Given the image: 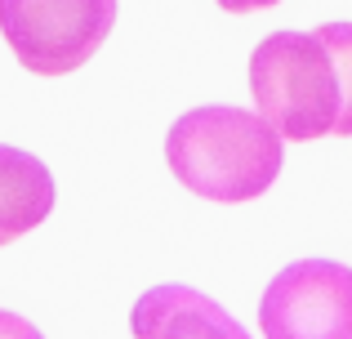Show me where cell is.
Masks as SVG:
<instances>
[{
    "label": "cell",
    "mask_w": 352,
    "mask_h": 339,
    "mask_svg": "<svg viewBox=\"0 0 352 339\" xmlns=\"http://www.w3.org/2000/svg\"><path fill=\"white\" fill-rule=\"evenodd\" d=\"M165 161L188 192L219 206L263 197L281 174V134L245 107H192L165 134Z\"/></svg>",
    "instance_id": "cell-1"
},
{
    "label": "cell",
    "mask_w": 352,
    "mask_h": 339,
    "mask_svg": "<svg viewBox=\"0 0 352 339\" xmlns=\"http://www.w3.org/2000/svg\"><path fill=\"white\" fill-rule=\"evenodd\" d=\"M250 94L254 107L281 139L308 143L339 130L344 76L321 32H272L250 54Z\"/></svg>",
    "instance_id": "cell-2"
},
{
    "label": "cell",
    "mask_w": 352,
    "mask_h": 339,
    "mask_svg": "<svg viewBox=\"0 0 352 339\" xmlns=\"http://www.w3.org/2000/svg\"><path fill=\"white\" fill-rule=\"evenodd\" d=\"M116 27V0H0V36L36 76L85 67Z\"/></svg>",
    "instance_id": "cell-3"
},
{
    "label": "cell",
    "mask_w": 352,
    "mask_h": 339,
    "mask_svg": "<svg viewBox=\"0 0 352 339\" xmlns=\"http://www.w3.org/2000/svg\"><path fill=\"white\" fill-rule=\"evenodd\" d=\"M263 339H352V268L299 259L267 281L258 299Z\"/></svg>",
    "instance_id": "cell-4"
},
{
    "label": "cell",
    "mask_w": 352,
    "mask_h": 339,
    "mask_svg": "<svg viewBox=\"0 0 352 339\" xmlns=\"http://www.w3.org/2000/svg\"><path fill=\"white\" fill-rule=\"evenodd\" d=\"M129 331L134 339H250V331L223 304L179 281L143 290L129 313Z\"/></svg>",
    "instance_id": "cell-5"
},
{
    "label": "cell",
    "mask_w": 352,
    "mask_h": 339,
    "mask_svg": "<svg viewBox=\"0 0 352 339\" xmlns=\"http://www.w3.org/2000/svg\"><path fill=\"white\" fill-rule=\"evenodd\" d=\"M54 210V174L41 157L0 143V245L41 228Z\"/></svg>",
    "instance_id": "cell-6"
},
{
    "label": "cell",
    "mask_w": 352,
    "mask_h": 339,
    "mask_svg": "<svg viewBox=\"0 0 352 339\" xmlns=\"http://www.w3.org/2000/svg\"><path fill=\"white\" fill-rule=\"evenodd\" d=\"M321 41L335 50L339 76H344V116H339V139H352V23H321Z\"/></svg>",
    "instance_id": "cell-7"
},
{
    "label": "cell",
    "mask_w": 352,
    "mask_h": 339,
    "mask_svg": "<svg viewBox=\"0 0 352 339\" xmlns=\"http://www.w3.org/2000/svg\"><path fill=\"white\" fill-rule=\"evenodd\" d=\"M0 339H45L41 331H36L27 317H18V313H5L0 308Z\"/></svg>",
    "instance_id": "cell-8"
},
{
    "label": "cell",
    "mask_w": 352,
    "mask_h": 339,
    "mask_svg": "<svg viewBox=\"0 0 352 339\" xmlns=\"http://www.w3.org/2000/svg\"><path fill=\"white\" fill-rule=\"evenodd\" d=\"M276 0H219L223 14H254V9H272Z\"/></svg>",
    "instance_id": "cell-9"
}]
</instances>
